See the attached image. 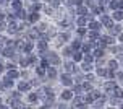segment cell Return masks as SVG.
Instances as JSON below:
<instances>
[{
	"label": "cell",
	"mask_w": 123,
	"mask_h": 109,
	"mask_svg": "<svg viewBox=\"0 0 123 109\" xmlns=\"http://www.w3.org/2000/svg\"><path fill=\"white\" fill-rule=\"evenodd\" d=\"M49 59H50V62H54V64H58V62H60V60H58V57H57L55 54H50Z\"/></svg>",
	"instance_id": "3"
},
{
	"label": "cell",
	"mask_w": 123,
	"mask_h": 109,
	"mask_svg": "<svg viewBox=\"0 0 123 109\" xmlns=\"http://www.w3.org/2000/svg\"><path fill=\"white\" fill-rule=\"evenodd\" d=\"M3 54H5V55H12L13 54V49H5V51H3Z\"/></svg>",
	"instance_id": "13"
},
{
	"label": "cell",
	"mask_w": 123,
	"mask_h": 109,
	"mask_svg": "<svg viewBox=\"0 0 123 109\" xmlns=\"http://www.w3.org/2000/svg\"><path fill=\"white\" fill-rule=\"evenodd\" d=\"M78 24H80V26L86 24V18H80V20H78Z\"/></svg>",
	"instance_id": "14"
},
{
	"label": "cell",
	"mask_w": 123,
	"mask_h": 109,
	"mask_svg": "<svg viewBox=\"0 0 123 109\" xmlns=\"http://www.w3.org/2000/svg\"><path fill=\"white\" fill-rule=\"evenodd\" d=\"M102 41H104V43H109V44H112V43H113V37H110V36H105L104 39H102Z\"/></svg>",
	"instance_id": "8"
},
{
	"label": "cell",
	"mask_w": 123,
	"mask_h": 109,
	"mask_svg": "<svg viewBox=\"0 0 123 109\" xmlns=\"http://www.w3.org/2000/svg\"><path fill=\"white\" fill-rule=\"evenodd\" d=\"M113 18H115V20H122V18H123V13H122V12H115Z\"/></svg>",
	"instance_id": "6"
},
{
	"label": "cell",
	"mask_w": 123,
	"mask_h": 109,
	"mask_svg": "<svg viewBox=\"0 0 123 109\" xmlns=\"http://www.w3.org/2000/svg\"><path fill=\"white\" fill-rule=\"evenodd\" d=\"M110 68H117V62H115V60L110 62Z\"/></svg>",
	"instance_id": "21"
},
{
	"label": "cell",
	"mask_w": 123,
	"mask_h": 109,
	"mask_svg": "<svg viewBox=\"0 0 123 109\" xmlns=\"http://www.w3.org/2000/svg\"><path fill=\"white\" fill-rule=\"evenodd\" d=\"M94 55H96V57H102V55H104V51H102V49H97V51L94 52Z\"/></svg>",
	"instance_id": "7"
},
{
	"label": "cell",
	"mask_w": 123,
	"mask_h": 109,
	"mask_svg": "<svg viewBox=\"0 0 123 109\" xmlns=\"http://www.w3.org/2000/svg\"><path fill=\"white\" fill-rule=\"evenodd\" d=\"M113 86H115V85L110 81V83H107V85H105V88H107V91H112V90H113Z\"/></svg>",
	"instance_id": "10"
},
{
	"label": "cell",
	"mask_w": 123,
	"mask_h": 109,
	"mask_svg": "<svg viewBox=\"0 0 123 109\" xmlns=\"http://www.w3.org/2000/svg\"><path fill=\"white\" fill-rule=\"evenodd\" d=\"M89 26H91L92 29H97V28H99V24H97V23H91Z\"/></svg>",
	"instance_id": "20"
},
{
	"label": "cell",
	"mask_w": 123,
	"mask_h": 109,
	"mask_svg": "<svg viewBox=\"0 0 123 109\" xmlns=\"http://www.w3.org/2000/svg\"><path fill=\"white\" fill-rule=\"evenodd\" d=\"M39 49H41V51H44V49H45V44L41 43V44H39Z\"/></svg>",
	"instance_id": "23"
},
{
	"label": "cell",
	"mask_w": 123,
	"mask_h": 109,
	"mask_svg": "<svg viewBox=\"0 0 123 109\" xmlns=\"http://www.w3.org/2000/svg\"><path fill=\"white\" fill-rule=\"evenodd\" d=\"M2 20H3V16H2V15H0V21H2Z\"/></svg>",
	"instance_id": "27"
},
{
	"label": "cell",
	"mask_w": 123,
	"mask_h": 109,
	"mask_svg": "<svg viewBox=\"0 0 123 109\" xmlns=\"http://www.w3.org/2000/svg\"><path fill=\"white\" fill-rule=\"evenodd\" d=\"M25 109H29V108H25Z\"/></svg>",
	"instance_id": "28"
},
{
	"label": "cell",
	"mask_w": 123,
	"mask_h": 109,
	"mask_svg": "<svg viewBox=\"0 0 123 109\" xmlns=\"http://www.w3.org/2000/svg\"><path fill=\"white\" fill-rule=\"evenodd\" d=\"M78 12H80L81 15H86V8H84V7H80V8H78Z\"/></svg>",
	"instance_id": "15"
},
{
	"label": "cell",
	"mask_w": 123,
	"mask_h": 109,
	"mask_svg": "<svg viewBox=\"0 0 123 109\" xmlns=\"http://www.w3.org/2000/svg\"><path fill=\"white\" fill-rule=\"evenodd\" d=\"M102 23H104L105 26H112V20L109 18V16H104V18H102Z\"/></svg>",
	"instance_id": "2"
},
{
	"label": "cell",
	"mask_w": 123,
	"mask_h": 109,
	"mask_svg": "<svg viewBox=\"0 0 123 109\" xmlns=\"http://www.w3.org/2000/svg\"><path fill=\"white\" fill-rule=\"evenodd\" d=\"M29 101H32V103H34V101H37V96H36V94H31V96H29Z\"/></svg>",
	"instance_id": "18"
},
{
	"label": "cell",
	"mask_w": 123,
	"mask_h": 109,
	"mask_svg": "<svg viewBox=\"0 0 123 109\" xmlns=\"http://www.w3.org/2000/svg\"><path fill=\"white\" fill-rule=\"evenodd\" d=\"M86 62H92V55H86Z\"/></svg>",
	"instance_id": "24"
},
{
	"label": "cell",
	"mask_w": 123,
	"mask_h": 109,
	"mask_svg": "<svg viewBox=\"0 0 123 109\" xmlns=\"http://www.w3.org/2000/svg\"><path fill=\"white\" fill-rule=\"evenodd\" d=\"M62 96H63V99H70V98H71V91H63Z\"/></svg>",
	"instance_id": "5"
},
{
	"label": "cell",
	"mask_w": 123,
	"mask_h": 109,
	"mask_svg": "<svg viewBox=\"0 0 123 109\" xmlns=\"http://www.w3.org/2000/svg\"><path fill=\"white\" fill-rule=\"evenodd\" d=\"M16 77H18V72L16 70H10L8 72V78H16Z\"/></svg>",
	"instance_id": "4"
},
{
	"label": "cell",
	"mask_w": 123,
	"mask_h": 109,
	"mask_svg": "<svg viewBox=\"0 0 123 109\" xmlns=\"http://www.w3.org/2000/svg\"><path fill=\"white\" fill-rule=\"evenodd\" d=\"M19 90H21V91H28V90H29V83H26V81H23V83L19 85Z\"/></svg>",
	"instance_id": "1"
},
{
	"label": "cell",
	"mask_w": 123,
	"mask_h": 109,
	"mask_svg": "<svg viewBox=\"0 0 123 109\" xmlns=\"http://www.w3.org/2000/svg\"><path fill=\"white\" fill-rule=\"evenodd\" d=\"M89 34H91V37H92V39H97V36H99V34L96 33V31H92V33H89Z\"/></svg>",
	"instance_id": "17"
},
{
	"label": "cell",
	"mask_w": 123,
	"mask_h": 109,
	"mask_svg": "<svg viewBox=\"0 0 123 109\" xmlns=\"http://www.w3.org/2000/svg\"><path fill=\"white\" fill-rule=\"evenodd\" d=\"M0 109H6V108H5V106H0Z\"/></svg>",
	"instance_id": "26"
},
{
	"label": "cell",
	"mask_w": 123,
	"mask_h": 109,
	"mask_svg": "<svg viewBox=\"0 0 123 109\" xmlns=\"http://www.w3.org/2000/svg\"><path fill=\"white\" fill-rule=\"evenodd\" d=\"M73 91H74V93H80V91H81V88H80V86H74V88H73Z\"/></svg>",
	"instance_id": "22"
},
{
	"label": "cell",
	"mask_w": 123,
	"mask_h": 109,
	"mask_svg": "<svg viewBox=\"0 0 123 109\" xmlns=\"http://www.w3.org/2000/svg\"><path fill=\"white\" fill-rule=\"evenodd\" d=\"M67 70L68 72H73V65L71 64H67Z\"/></svg>",
	"instance_id": "19"
},
{
	"label": "cell",
	"mask_w": 123,
	"mask_h": 109,
	"mask_svg": "<svg viewBox=\"0 0 123 109\" xmlns=\"http://www.w3.org/2000/svg\"><path fill=\"white\" fill-rule=\"evenodd\" d=\"M115 98H123V91L122 90H115Z\"/></svg>",
	"instance_id": "9"
},
{
	"label": "cell",
	"mask_w": 123,
	"mask_h": 109,
	"mask_svg": "<svg viewBox=\"0 0 123 109\" xmlns=\"http://www.w3.org/2000/svg\"><path fill=\"white\" fill-rule=\"evenodd\" d=\"M19 7H21L19 2H15V3H13V8H15V10H19Z\"/></svg>",
	"instance_id": "16"
},
{
	"label": "cell",
	"mask_w": 123,
	"mask_h": 109,
	"mask_svg": "<svg viewBox=\"0 0 123 109\" xmlns=\"http://www.w3.org/2000/svg\"><path fill=\"white\" fill-rule=\"evenodd\" d=\"M37 18H39L37 15H32V16H31V20H32V21H37Z\"/></svg>",
	"instance_id": "25"
},
{
	"label": "cell",
	"mask_w": 123,
	"mask_h": 109,
	"mask_svg": "<svg viewBox=\"0 0 123 109\" xmlns=\"http://www.w3.org/2000/svg\"><path fill=\"white\" fill-rule=\"evenodd\" d=\"M62 80H63V83H65V85H71V80L68 78V77H63Z\"/></svg>",
	"instance_id": "11"
},
{
	"label": "cell",
	"mask_w": 123,
	"mask_h": 109,
	"mask_svg": "<svg viewBox=\"0 0 123 109\" xmlns=\"http://www.w3.org/2000/svg\"><path fill=\"white\" fill-rule=\"evenodd\" d=\"M122 109H123V106H122Z\"/></svg>",
	"instance_id": "29"
},
{
	"label": "cell",
	"mask_w": 123,
	"mask_h": 109,
	"mask_svg": "<svg viewBox=\"0 0 123 109\" xmlns=\"http://www.w3.org/2000/svg\"><path fill=\"white\" fill-rule=\"evenodd\" d=\"M55 75H57V72H55V70H54V68H49V77H52V78H54Z\"/></svg>",
	"instance_id": "12"
}]
</instances>
